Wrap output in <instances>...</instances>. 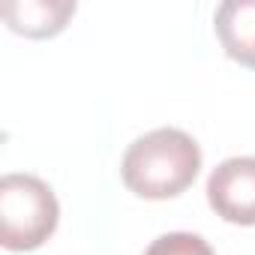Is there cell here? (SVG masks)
Returning a JSON list of instances; mask_svg holds the SVG:
<instances>
[{"label": "cell", "instance_id": "cell-1", "mask_svg": "<svg viewBox=\"0 0 255 255\" xmlns=\"http://www.w3.org/2000/svg\"><path fill=\"white\" fill-rule=\"evenodd\" d=\"M201 168V147L198 141L174 126L135 138L123 153L120 177L126 189L147 201H165L186 192Z\"/></svg>", "mask_w": 255, "mask_h": 255}, {"label": "cell", "instance_id": "cell-2", "mask_svg": "<svg viewBox=\"0 0 255 255\" xmlns=\"http://www.w3.org/2000/svg\"><path fill=\"white\" fill-rule=\"evenodd\" d=\"M60 204L51 186L33 174H3L0 180V243L9 252L39 249L57 228Z\"/></svg>", "mask_w": 255, "mask_h": 255}, {"label": "cell", "instance_id": "cell-3", "mask_svg": "<svg viewBox=\"0 0 255 255\" xmlns=\"http://www.w3.org/2000/svg\"><path fill=\"white\" fill-rule=\"evenodd\" d=\"M213 213L231 225H255V156H231L207 177Z\"/></svg>", "mask_w": 255, "mask_h": 255}, {"label": "cell", "instance_id": "cell-4", "mask_svg": "<svg viewBox=\"0 0 255 255\" xmlns=\"http://www.w3.org/2000/svg\"><path fill=\"white\" fill-rule=\"evenodd\" d=\"M213 27L225 54L255 69V0H225L213 15Z\"/></svg>", "mask_w": 255, "mask_h": 255}, {"label": "cell", "instance_id": "cell-5", "mask_svg": "<svg viewBox=\"0 0 255 255\" xmlns=\"http://www.w3.org/2000/svg\"><path fill=\"white\" fill-rule=\"evenodd\" d=\"M75 15V3L69 0H9L3 3V18L15 33L45 39L66 27Z\"/></svg>", "mask_w": 255, "mask_h": 255}, {"label": "cell", "instance_id": "cell-6", "mask_svg": "<svg viewBox=\"0 0 255 255\" xmlns=\"http://www.w3.org/2000/svg\"><path fill=\"white\" fill-rule=\"evenodd\" d=\"M144 255H216L210 249V243L198 234H189V231H168L162 237H156Z\"/></svg>", "mask_w": 255, "mask_h": 255}]
</instances>
